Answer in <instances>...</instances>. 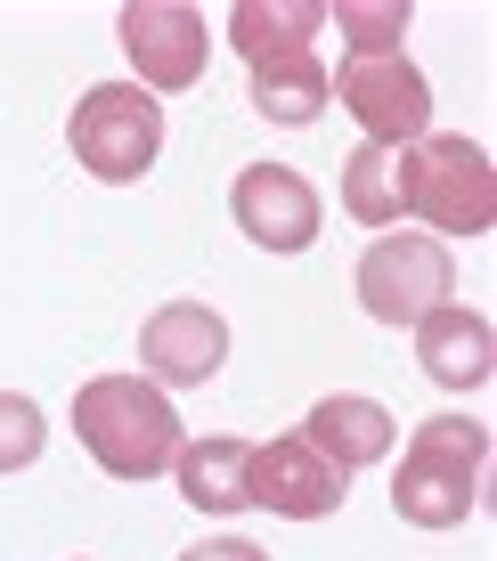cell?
Here are the masks:
<instances>
[{
    "label": "cell",
    "instance_id": "cell-1",
    "mask_svg": "<svg viewBox=\"0 0 497 561\" xmlns=\"http://www.w3.org/2000/svg\"><path fill=\"white\" fill-rule=\"evenodd\" d=\"M74 439L90 448V463L114 480H156L180 456V415L147 375H90L74 391Z\"/></svg>",
    "mask_w": 497,
    "mask_h": 561
},
{
    "label": "cell",
    "instance_id": "cell-2",
    "mask_svg": "<svg viewBox=\"0 0 497 561\" xmlns=\"http://www.w3.org/2000/svg\"><path fill=\"white\" fill-rule=\"evenodd\" d=\"M482 472H489V423L432 415V423H416L408 456H399L392 513L408 529H465L473 505H482Z\"/></svg>",
    "mask_w": 497,
    "mask_h": 561
},
{
    "label": "cell",
    "instance_id": "cell-3",
    "mask_svg": "<svg viewBox=\"0 0 497 561\" xmlns=\"http://www.w3.org/2000/svg\"><path fill=\"white\" fill-rule=\"evenodd\" d=\"M408 211L432 237H489L497 228V171L465 130H425L408 147Z\"/></svg>",
    "mask_w": 497,
    "mask_h": 561
},
{
    "label": "cell",
    "instance_id": "cell-4",
    "mask_svg": "<svg viewBox=\"0 0 497 561\" xmlns=\"http://www.w3.org/2000/svg\"><path fill=\"white\" fill-rule=\"evenodd\" d=\"M66 147H74V163H82L90 180L131 187V180H147L156 154H163V106L147 99L139 82H99L66 114Z\"/></svg>",
    "mask_w": 497,
    "mask_h": 561
},
{
    "label": "cell",
    "instance_id": "cell-5",
    "mask_svg": "<svg viewBox=\"0 0 497 561\" xmlns=\"http://www.w3.org/2000/svg\"><path fill=\"white\" fill-rule=\"evenodd\" d=\"M342 114L368 130L375 147H416L432 130V82L416 73L408 49H384V57H342V73H327Z\"/></svg>",
    "mask_w": 497,
    "mask_h": 561
},
{
    "label": "cell",
    "instance_id": "cell-6",
    "mask_svg": "<svg viewBox=\"0 0 497 561\" xmlns=\"http://www.w3.org/2000/svg\"><path fill=\"white\" fill-rule=\"evenodd\" d=\"M359 309H368L375 325H416L425 309L449 301L456 285V261L441 237H375L368 253H359Z\"/></svg>",
    "mask_w": 497,
    "mask_h": 561
},
{
    "label": "cell",
    "instance_id": "cell-7",
    "mask_svg": "<svg viewBox=\"0 0 497 561\" xmlns=\"http://www.w3.org/2000/svg\"><path fill=\"white\" fill-rule=\"evenodd\" d=\"M114 33H123V49H131V66H139L147 99H156V90H196L204 66H213L204 9H188V0H131V9L114 16Z\"/></svg>",
    "mask_w": 497,
    "mask_h": 561
},
{
    "label": "cell",
    "instance_id": "cell-8",
    "mask_svg": "<svg viewBox=\"0 0 497 561\" xmlns=\"http://www.w3.org/2000/svg\"><path fill=\"white\" fill-rule=\"evenodd\" d=\"M228 366V318L213 301H163L139 325V375L156 391H204Z\"/></svg>",
    "mask_w": 497,
    "mask_h": 561
},
{
    "label": "cell",
    "instance_id": "cell-9",
    "mask_svg": "<svg viewBox=\"0 0 497 561\" xmlns=\"http://www.w3.org/2000/svg\"><path fill=\"white\" fill-rule=\"evenodd\" d=\"M228 220H237L261 253H310L327 204H318V187L302 180L294 163H245L237 187H228Z\"/></svg>",
    "mask_w": 497,
    "mask_h": 561
},
{
    "label": "cell",
    "instance_id": "cell-10",
    "mask_svg": "<svg viewBox=\"0 0 497 561\" xmlns=\"http://www.w3.org/2000/svg\"><path fill=\"white\" fill-rule=\"evenodd\" d=\"M342 489H351V472H342V463H327L302 432H285V439H270V448L245 456V505H261V513L327 520V513L342 505Z\"/></svg>",
    "mask_w": 497,
    "mask_h": 561
},
{
    "label": "cell",
    "instance_id": "cell-11",
    "mask_svg": "<svg viewBox=\"0 0 497 561\" xmlns=\"http://www.w3.org/2000/svg\"><path fill=\"white\" fill-rule=\"evenodd\" d=\"M408 334H416V366H425L441 391H482V382L497 375V334H489L482 309H465V301L425 309Z\"/></svg>",
    "mask_w": 497,
    "mask_h": 561
},
{
    "label": "cell",
    "instance_id": "cell-12",
    "mask_svg": "<svg viewBox=\"0 0 497 561\" xmlns=\"http://www.w3.org/2000/svg\"><path fill=\"white\" fill-rule=\"evenodd\" d=\"M302 439H310L327 463H342V472H359V463H384L392 456V439H399V423L384 399H359V391H335V399H318L310 415H302Z\"/></svg>",
    "mask_w": 497,
    "mask_h": 561
},
{
    "label": "cell",
    "instance_id": "cell-13",
    "mask_svg": "<svg viewBox=\"0 0 497 561\" xmlns=\"http://www.w3.org/2000/svg\"><path fill=\"white\" fill-rule=\"evenodd\" d=\"M327 0H237L228 9V49L245 66H278V57H310Z\"/></svg>",
    "mask_w": 497,
    "mask_h": 561
},
{
    "label": "cell",
    "instance_id": "cell-14",
    "mask_svg": "<svg viewBox=\"0 0 497 561\" xmlns=\"http://www.w3.org/2000/svg\"><path fill=\"white\" fill-rule=\"evenodd\" d=\"M342 211L359 228H399L408 220V147H375L359 139L342 163Z\"/></svg>",
    "mask_w": 497,
    "mask_h": 561
},
{
    "label": "cell",
    "instance_id": "cell-15",
    "mask_svg": "<svg viewBox=\"0 0 497 561\" xmlns=\"http://www.w3.org/2000/svg\"><path fill=\"white\" fill-rule=\"evenodd\" d=\"M245 439H180L171 456V480L196 513H245Z\"/></svg>",
    "mask_w": 497,
    "mask_h": 561
},
{
    "label": "cell",
    "instance_id": "cell-16",
    "mask_svg": "<svg viewBox=\"0 0 497 561\" xmlns=\"http://www.w3.org/2000/svg\"><path fill=\"white\" fill-rule=\"evenodd\" d=\"M335 99V82H327V66L318 57H278V66H253V114L261 123H285V130H302V123H318Z\"/></svg>",
    "mask_w": 497,
    "mask_h": 561
},
{
    "label": "cell",
    "instance_id": "cell-17",
    "mask_svg": "<svg viewBox=\"0 0 497 561\" xmlns=\"http://www.w3.org/2000/svg\"><path fill=\"white\" fill-rule=\"evenodd\" d=\"M327 16H335L342 42H351V57H384V49L408 42V25H416L408 0H335Z\"/></svg>",
    "mask_w": 497,
    "mask_h": 561
},
{
    "label": "cell",
    "instance_id": "cell-18",
    "mask_svg": "<svg viewBox=\"0 0 497 561\" xmlns=\"http://www.w3.org/2000/svg\"><path fill=\"white\" fill-rule=\"evenodd\" d=\"M42 448H49V415L33 408L25 391H0V480H9V472H33Z\"/></svg>",
    "mask_w": 497,
    "mask_h": 561
},
{
    "label": "cell",
    "instance_id": "cell-19",
    "mask_svg": "<svg viewBox=\"0 0 497 561\" xmlns=\"http://www.w3.org/2000/svg\"><path fill=\"white\" fill-rule=\"evenodd\" d=\"M180 561H270V553L245 546V537H204V546H188Z\"/></svg>",
    "mask_w": 497,
    "mask_h": 561
}]
</instances>
